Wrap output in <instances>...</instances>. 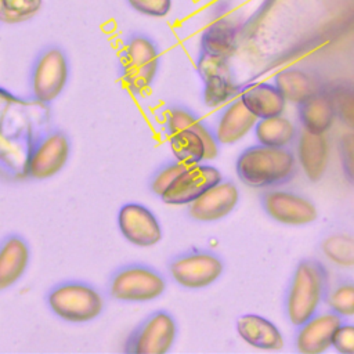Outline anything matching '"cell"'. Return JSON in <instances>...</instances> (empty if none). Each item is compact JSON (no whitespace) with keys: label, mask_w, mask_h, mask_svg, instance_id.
I'll use <instances>...</instances> for the list:
<instances>
[{"label":"cell","mask_w":354,"mask_h":354,"mask_svg":"<svg viewBox=\"0 0 354 354\" xmlns=\"http://www.w3.org/2000/svg\"><path fill=\"white\" fill-rule=\"evenodd\" d=\"M41 7L43 0H0V24H25L35 18Z\"/></svg>","instance_id":"obj_28"},{"label":"cell","mask_w":354,"mask_h":354,"mask_svg":"<svg viewBox=\"0 0 354 354\" xmlns=\"http://www.w3.org/2000/svg\"><path fill=\"white\" fill-rule=\"evenodd\" d=\"M266 213L283 225H307L315 221L318 210L313 201L286 189H270L263 195Z\"/></svg>","instance_id":"obj_13"},{"label":"cell","mask_w":354,"mask_h":354,"mask_svg":"<svg viewBox=\"0 0 354 354\" xmlns=\"http://www.w3.org/2000/svg\"><path fill=\"white\" fill-rule=\"evenodd\" d=\"M332 347L342 354H354V324H343L337 328Z\"/></svg>","instance_id":"obj_34"},{"label":"cell","mask_w":354,"mask_h":354,"mask_svg":"<svg viewBox=\"0 0 354 354\" xmlns=\"http://www.w3.org/2000/svg\"><path fill=\"white\" fill-rule=\"evenodd\" d=\"M239 201V189L231 180L221 178L187 205L188 216L199 223H213L228 216Z\"/></svg>","instance_id":"obj_15"},{"label":"cell","mask_w":354,"mask_h":354,"mask_svg":"<svg viewBox=\"0 0 354 354\" xmlns=\"http://www.w3.org/2000/svg\"><path fill=\"white\" fill-rule=\"evenodd\" d=\"M223 271V259L206 249H191L173 256L167 261V272L171 281L191 290L210 286L221 277Z\"/></svg>","instance_id":"obj_9"},{"label":"cell","mask_w":354,"mask_h":354,"mask_svg":"<svg viewBox=\"0 0 354 354\" xmlns=\"http://www.w3.org/2000/svg\"><path fill=\"white\" fill-rule=\"evenodd\" d=\"M326 303L339 317H354V282H340L326 295Z\"/></svg>","instance_id":"obj_30"},{"label":"cell","mask_w":354,"mask_h":354,"mask_svg":"<svg viewBox=\"0 0 354 354\" xmlns=\"http://www.w3.org/2000/svg\"><path fill=\"white\" fill-rule=\"evenodd\" d=\"M71 151L69 136L58 127H48L30 151L26 165V181H43L57 176L66 166Z\"/></svg>","instance_id":"obj_11"},{"label":"cell","mask_w":354,"mask_h":354,"mask_svg":"<svg viewBox=\"0 0 354 354\" xmlns=\"http://www.w3.org/2000/svg\"><path fill=\"white\" fill-rule=\"evenodd\" d=\"M241 30L242 29L235 21L220 15L203 29L199 41V51L231 59L239 46Z\"/></svg>","instance_id":"obj_21"},{"label":"cell","mask_w":354,"mask_h":354,"mask_svg":"<svg viewBox=\"0 0 354 354\" xmlns=\"http://www.w3.org/2000/svg\"><path fill=\"white\" fill-rule=\"evenodd\" d=\"M336 112L339 118L354 130V90L350 91H342L336 98Z\"/></svg>","instance_id":"obj_35"},{"label":"cell","mask_w":354,"mask_h":354,"mask_svg":"<svg viewBox=\"0 0 354 354\" xmlns=\"http://www.w3.org/2000/svg\"><path fill=\"white\" fill-rule=\"evenodd\" d=\"M253 130L257 144L267 147H289L297 138L296 124L283 113L259 119Z\"/></svg>","instance_id":"obj_25"},{"label":"cell","mask_w":354,"mask_h":354,"mask_svg":"<svg viewBox=\"0 0 354 354\" xmlns=\"http://www.w3.org/2000/svg\"><path fill=\"white\" fill-rule=\"evenodd\" d=\"M257 120L241 97H236L220 111L213 130L220 145H232L253 130Z\"/></svg>","instance_id":"obj_19"},{"label":"cell","mask_w":354,"mask_h":354,"mask_svg":"<svg viewBox=\"0 0 354 354\" xmlns=\"http://www.w3.org/2000/svg\"><path fill=\"white\" fill-rule=\"evenodd\" d=\"M177 333L174 315L166 310H156L136 325L122 350L127 354H165L173 348Z\"/></svg>","instance_id":"obj_10"},{"label":"cell","mask_w":354,"mask_h":354,"mask_svg":"<svg viewBox=\"0 0 354 354\" xmlns=\"http://www.w3.org/2000/svg\"><path fill=\"white\" fill-rule=\"evenodd\" d=\"M69 76L71 64L65 50L57 44L44 47L30 66L29 97L50 106L64 93Z\"/></svg>","instance_id":"obj_8"},{"label":"cell","mask_w":354,"mask_h":354,"mask_svg":"<svg viewBox=\"0 0 354 354\" xmlns=\"http://www.w3.org/2000/svg\"><path fill=\"white\" fill-rule=\"evenodd\" d=\"M188 166L173 159L160 165L148 180V189L158 198H160L170 184L187 169Z\"/></svg>","instance_id":"obj_29"},{"label":"cell","mask_w":354,"mask_h":354,"mask_svg":"<svg viewBox=\"0 0 354 354\" xmlns=\"http://www.w3.org/2000/svg\"><path fill=\"white\" fill-rule=\"evenodd\" d=\"M274 84L281 91L286 102L301 104L319 91L315 79L300 68H285L274 77Z\"/></svg>","instance_id":"obj_24"},{"label":"cell","mask_w":354,"mask_h":354,"mask_svg":"<svg viewBox=\"0 0 354 354\" xmlns=\"http://www.w3.org/2000/svg\"><path fill=\"white\" fill-rule=\"evenodd\" d=\"M165 133L176 160L191 166L212 160L218 155L220 144L214 130L192 109L184 105H169L163 115Z\"/></svg>","instance_id":"obj_2"},{"label":"cell","mask_w":354,"mask_h":354,"mask_svg":"<svg viewBox=\"0 0 354 354\" xmlns=\"http://www.w3.org/2000/svg\"><path fill=\"white\" fill-rule=\"evenodd\" d=\"M297 116L301 129L311 133H328L336 119L335 98L324 91H317L297 105Z\"/></svg>","instance_id":"obj_22"},{"label":"cell","mask_w":354,"mask_h":354,"mask_svg":"<svg viewBox=\"0 0 354 354\" xmlns=\"http://www.w3.org/2000/svg\"><path fill=\"white\" fill-rule=\"evenodd\" d=\"M321 252L324 257L340 267V268H353L354 267V236L337 232L328 235L321 243Z\"/></svg>","instance_id":"obj_27"},{"label":"cell","mask_w":354,"mask_h":354,"mask_svg":"<svg viewBox=\"0 0 354 354\" xmlns=\"http://www.w3.org/2000/svg\"><path fill=\"white\" fill-rule=\"evenodd\" d=\"M221 178L223 174L216 166L203 162L191 165L170 184L159 199L166 205L187 206Z\"/></svg>","instance_id":"obj_14"},{"label":"cell","mask_w":354,"mask_h":354,"mask_svg":"<svg viewBox=\"0 0 354 354\" xmlns=\"http://www.w3.org/2000/svg\"><path fill=\"white\" fill-rule=\"evenodd\" d=\"M238 336L249 346L275 351L283 347V335L279 328L268 318L259 314H243L235 322Z\"/></svg>","instance_id":"obj_20"},{"label":"cell","mask_w":354,"mask_h":354,"mask_svg":"<svg viewBox=\"0 0 354 354\" xmlns=\"http://www.w3.org/2000/svg\"><path fill=\"white\" fill-rule=\"evenodd\" d=\"M196 72L202 80L214 75H234L230 65V58L203 51H199L196 58Z\"/></svg>","instance_id":"obj_31"},{"label":"cell","mask_w":354,"mask_h":354,"mask_svg":"<svg viewBox=\"0 0 354 354\" xmlns=\"http://www.w3.org/2000/svg\"><path fill=\"white\" fill-rule=\"evenodd\" d=\"M160 69V48L145 33H131L122 44L118 73L124 87L140 95L149 90Z\"/></svg>","instance_id":"obj_4"},{"label":"cell","mask_w":354,"mask_h":354,"mask_svg":"<svg viewBox=\"0 0 354 354\" xmlns=\"http://www.w3.org/2000/svg\"><path fill=\"white\" fill-rule=\"evenodd\" d=\"M342 169L347 178L354 183V131L346 133L339 141Z\"/></svg>","instance_id":"obj_33"},{"label":"cell","mask_w":354,"mask_h":354,"mask_svg":"<svg viewBox=\"0 0 354 354\" xmlns=\"http://www.w3.org/2000/svg\"><path fill=\"white\" fill-rule=\"evenodd\" d=\"M296 159L310 181H319L329 165V140L326 133H311L300 130L296 138Z\"/></svg>","instance_id":"obj_18"},{"label":"cell","mask_w":354,"mask_h":354,"mask_svg":"<svg viewBox=\"0 0 354 354\" xmlns=\"http://www.w3.org/2000/svg\"><path fill=\"white\" fill-rule=\"evenodd\" d=\"M239 97L257 119L282 115L286 108V100L277 86L271 83L249 84L242 88Z\"/></svg>","instance_id":"obj_23"},{"label":"cell","mask_w":354,"mask_h":354,"mask_svg":"<svg viewBox=\"0 0 354 354\" xmlns=\"http://www.w3.org/2000/svg\"><path fill=\"white\" fill-rule=\"evenodd\" d=\"M47 308L61 321L87 324L98 318L105 308L102 293L91 283L69 279L53 285L44 297Z\"/></svg>","instance_id":"obj_5"},{"label":"cell","mask_w":354,"mask_h":354,"mask_svg":"<svg viewBox=\"0 0 354 354\" xmlns=\"http://www.w3.org/2000/svg\"><path fill=\"white\" fill-rule=\"evenodd\" d=\"M48 127V105L0 86V181H26L30 151Z\"/></svg>","instance_id":"obj_1"},{"label":"cell","mask_w":354,"mask_h":354,"mask_svg":"<svg viewBox=\"0 0 354 354\" xmlns=\"http://www.w3.org/2000/svg\"><path fill=\"white\" fill-rule=\"evenodd\" d=\"M30 245L25 236L11 232L0 241V292L21 281L30 264Z\"/></svg>","instance_id":"obj_16"},{"label":"cell","mask_w":354,"mask_h":354,"mask_svg":"<svg viewBox=\"0 0 354 354\" xmlns=\"http://www.w3.org/2000/svg\"><path fill=\"white\" fill-rule=\"evenodd\" d=\"M342 325V317L329 311L317 313L297 326L296 348L303 354H321L332 347L333 336Z\"/></svg>","instance_id":"obj_17"},{"label":"cell","mask_w":354,"mask_h":354,"mask_svg":"<svg viewBox=\"0 0 354 354\" xmlns=\"http://www.w3.org/2000/svg\"><path fill=\"white\" fill-rule=\"evenodd\" d=\"M203 82L202 98L203 104L209 108H217L223 104H228L234 98L241 95V86L236 84L234 75H214L206 77Z\"/></svg>","instance_id":"obj_26"},{"label":"cell","mask_w":354,"mask_h":354,"mask_svg":"<svg viewBox=\"0 0 354 354\" xmlns=\"http://www.w3.org/2000/svg\"><path fill=\"white\" fill-rule=\"evenodd\" d=\"M167 288L165 275L145 263L118 267L108 279L106 293L120 303H148L159 299Z\"/></svg>","instance_id":"obj_7"},{"label":"cell","mask_w":354,"mask_h":354,"mask_svg":"<svg viewBox=\"0 0 354 354\" xmlns=\"http://www.w3.org/2000/svg\"><path fill=\"white\" fill-rule=\"evenodd\" d=\"M127 6L149 18H165L173 8V0H126Z\"/></svg>","instance_id":"obj_32"},{"label":"cell","mask_w":354,"mask_h":354,"mask_svg":"<svg viewBox=\"0 0 354 354\" xmlns=\"http://www.w3.org/2000/svg\"><path fill=\"white\" fill-rule=\"evenodd\" d=\"M326 293V271L317 260L297 264L285 300L286 317L292 325L300 326L318 313Z\"/></svg>","instance_id":"obj_6"},{"label":"cell","mask_w":354,"mask_h":354,"mask_svg":"<svg viewBox=\"0 0 354 354\" xmlns=\"http://www.w3.org/2000/svg\"><path fill=\"white\" fill-rule=\"evenodd\" d=\"M235 170L243 184L254 188H268L292 180L297 170V159L289 147L257 144L241 152Z\"/></svg>","instance_id":"obj_3"},{"label":"cell","mask_w":354,"mask_h":354,"mask_svg":"<svg viewBox=\"0 0 354 354\" xmlns=\"http://www.w3.org/2000/svg\"><path fill=\"white\" fill-rule=\"evenodd\" d=\"M116 224L120 235L131 245L151 248L163 238V230L156 214L142 203L127 202L118 210Z\"/></svg>","instance_id":"obj_12"}]
</instances>
